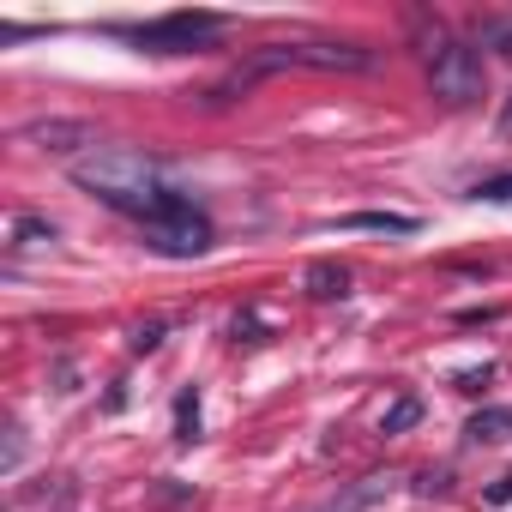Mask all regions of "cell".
Masks as SVG:
<instances>
[{
  "mask_svg": "<svg viewBox=\"0 0 512 512\" xmlns=\"http://www.w3.org/2000/svg\"><path fill=\"white\" fill-rule=\"evenodd\" d=\"M217 31H223V19H217V13H163V19L127 25L121 37H127V43H139V49H151V55H193V49H205Z\"/></svg>",
  "mask_w": 512,
  "mask_h": 512,
  "instance_id": "4",
  "label": "cell"
},
{
  "mask_svg": "<svg viewBox=\"0 0 512 512\" xmlns=\"http://www.w3.org/2000/svg\"><path fill=\"white\" fill-rule=\"evenodd\" d=\"M500 133H506V139H512V97H506V103H500Z\"/></svg>",
  "mask_w": 512,
  "mask_h": 512,
  "instance_id": "18",
  "label": "cell"
},
{
  "mask_svg": "<svg viewBox=\"0 0 512 512\" xmlns=\"http://www.w3.org/2000/svg\"><path fill=\"white\" fill-rule=\"evenodd\" d=\"M19 145H31V151H43V157H73V151H97L103 139H97V121H79V115H43V121H25L19 127ZM79 163V157H73Z\"/></svg>",
  "mask_w": 512,
  "mask_h": 512,
  "instance_id": "5",
  "label": "cell"
},
{
  "mask_svg": "<svg viewBox=\"0 0 512 512\" xmlns=\"http://www.w3.org/2000/svg\"><path fill=\"white\" fill-rule=\"evenodd\" d=\"M386 494H392V476H362V482L338 488L332 500H320L314 512H368V506H380Z\"/></svg>",
  "mask_w": 512,
  "mask_h": 512,
  "instance_id": "8",
  "label": "cell"
},
{
  "mask_svg": "<svg viewBox=\"0 0 512 512\" xmlns=\"http://www.w3.org/2000/svg\"><path fill=\"white\" fill-rule=\"evenodd\" d=\"M157 344H163V326H139L133 332V350H157Z\"/></svg>",
  "mask_w": 512,
  "mask_h": 512,
  "instance_id": "16",
  "label": "cell"
},
{
  "mask_svg": "<svg viewBox=\"0 0 512 512\" xmlns=\"http://www.w3.org/2000/svg\"><path fill=\"white\" fill-rule=\"evenodd\" d=\"M55 241H61V229L49 217H37V211H19L7 223V253H13V260H37V253H49Z\"/></svg>",
  "mask_w": 512,
  "mask_h": 512,
  "instance_id": "7",
  "label": "cell"
},
{
  "mask_svg": "<svg viewBox=\"0 0 512 512\" xmlns=\"http://www.w3.org/2000/svg\"><path fill=\"white\" fill-rule=\"evenodd\" d=\"M344 229H374V235H416V217L404 211H350Z\"/></svg>",
  "mask_w": 512,
  "mask_h": 512,
  "instance_id": "10",
  "label": "cell"
},
{
  "mask_svg": "<svg viewBox=\"0 0 512 512\" xmlns=\"http://www.w3.org/2000/svg\"><path fill=\"white\" fill-rule=\"evenodd\" d=\"M458 386H464V392H482V386H488V368H470V374H458Z\"/></svg>",
  "mask_w": 512,
  "mask_h": 512,
  "instance_id": "17",
  "label": "cell"
},
{
  "mask_svg": "<svg viewBox=\"0 0 512 512\" xmlns=\"http://www.w3.org/2000/svg\"><path fill=\"white\" fill-rule=\"evenodd\" d=\"M73 181L97 199V205H109V211H121V217H133L145 235L151 229H163V223H175V217H187L193 205L169 187V169L151 157V151H121V145H97L91 157H79L73 163Z\"/></svg>",
  "mask_w": 512,
  "mask_h": 512,
  "instance_id": "1",
  "label": "cell"
},
{
  "mask_svg": "<svg viewBox=\"0 0 512 512\" xmlns=\"http://www.w3.org/2000/svg\"><path fill=\"white\" fill-rule=\"evenodd\" d=\"M290 67H302V73H368L374 55L356 49V43H272V49L253 55L241 73L260 79V73H290Z\"/></svg>",
  "mask_w": 512,
  "mask_h": 512,
  "instance_id": "3",
  "label": "cell"
},
{
  "mask_svg": "<svg viewBox=\"0 0 512 512\" xmlns=\"http://www.w3.org/2000/svg\"><path fill=\"white\" fill-rule=\"evenodd\" d=\"M145 241H151L157 253H169V260H193V253H205V247H211V223H205L199 211H187V217H175V223L151 229Z\"/></svg>",
  "mask_w": 512,
  "mask_h": 512,
  "instance_id": "6",
  "label": "cell"
},
{
  "mask_svg": "<svg viewBox=\"0 0 512 512\" xmlns=\"http://www.w3.org/2000/svg\"><path fill=\"white\" fill-rule=\"evenodd\" d=\"M193 428H199V398L181 392V404H175V440H193Z\"/></svg>",
  "mask_w": 512,
  "mask_h": 512,
  "instance_id": "15",
  "label": "cell"
},
{
  "mask_svg": "<svg viewBox=\"0 0 512 512\" xmlns=\"http://www.w3.org/2000/svg\"><path fill=\"white\" fill-rule=\"evenodd\" d=\"M482 85H488L482 49L464 43V37H446V31L434 25V43H428V91H434L446 109H470V103L482 97Z\"/></svg>",
  "mask_w": 512,
  "mask_h": 512,
  "instance_id": "2",
  "label": "cell"
},
{
  "mask_svg": "<svg viewBox=\"0 0 512 512\" xmlns=\"http://www.w3.org/2000/svg\"><path fill=\"white\" fill-rule=\"evenodd\" d=\"M416 422H422V398H416V392H404V398H392V404H386L380 434H410Z\"/></svg>",
  "mask_w": 512,
  "mask_h": 512,
  "instance_id": "12",
  "label": "cell"
},
{
  "mask_svg": "<svg viewBox=\"0 0 512 512\" xmlns=\"http://www.w3.org/2000/svg\"><path fill=\"white\" fill-rule=\"evenodd\" d=\"M476 49L512 55V13H506V19H482V25H476Z\"/></svg>",
  "mask_w": 512,
  "mask_h": 512,
  "instance_id": "13",
  "label": "cell"
},
{
  "mask_svg": "<svg viewBox=\"0 0 512 512\" xmlns=\"http://www.w3.org/2000/svg\"><path fill=\"white\" fill-rule=\"evenodd\" d=\"M470 199H482V205H512V175H488V181H476Z\"/></svg>",
  "mask_w": 512,
  "mask_h": 512,
  "instance_id": "14",
  "label": "cell"
},
{
  "mask_svg": "<svg viewBox=\"0 0 512 512\" xmlns=\"http://www.w3.org/2000/svg\"><path fill=\"white\" fill-rule=\"evenodd\" d=\"M464 434L482 446V440H506L512 434V404H488V410H476L470 422H464Z\"/></svg>",
  "mask_w": 512,
  "mask_h": 512,
  "instance_id": "11",
  "label": "cell"
},
{
  "mask_svg": "<svg viewBox=\"0 0 512 512\" xmlns=\"http://www.w3.org/2000/svg\"><path fill=\"white\" fill-rule=\"evenodd\" d=\"M308 296H314V302H344V296H350V272H344L338 260H314V266H308Z\"/></svg>",
  "mask_w": 512,
  "mask_h": 512,
  "instance_id": "9",
  "label": "cell"
}]
</instances>
